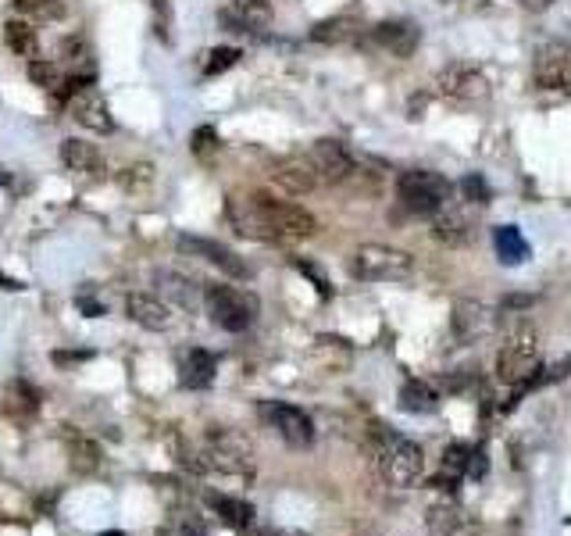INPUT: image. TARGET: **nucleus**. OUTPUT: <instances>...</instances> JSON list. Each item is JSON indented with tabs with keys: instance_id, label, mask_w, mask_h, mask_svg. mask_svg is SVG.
I'll use <instances>...</instances> for the list:
<instances>
[{
	"instance_id": "obj_46",
	"label": "nucleus",
	"mask_w": 571,
	"mask_h": 536,
	"mask_svg": "<svg viewBox=\"0 0 571 536\" xmlns=\"http://www.w3.org/2000/svg\"><path fill=\"white\" fill-rule=\"evenodd\" d=\"M100 536H125V533H118V529H111V533H100Z\"/></svg>"
},
{
	"instance_id": "obj_40",
	"label": "nucleus",
	"mask_w": 571,
	"mask_h": 536,
	"mask_svg": "<svg viewBox=\"0 0 571 536\" xmlns=\"http://www.w3.org/2000/svg\"><path fill=\"white\" fill-rule=\"evenodd\" d=\"M297 265H300V272H304V276H311V279H315V290H318V294H322V297H329V279H325L315 265H307V261H297Z\"/></svg>"
},
{
	"instance_id": "obj_16",
	"label": "nucleus",
	"mask_w": 571,
	"mask_h": 536,
	"mask_svg": "<svg viewBox=\"0 0 571 536\" xmlns=\"http://www.w3.org/2000/svg\"><path fill=\"white\" fill-rule=\"evenodd\" d=\"M125 311H129V319L136 326L150 329V333H168L172 329V308L158 294H140L136 290V294L125 297Z\"/></svg>"
},
{
	"instance_id": "obj_31",
	"label": "nucleus",
	"mask_w": 571,
	"mask_h": 536,
	"mask_svg": "<svg viewBox=\"0 0 571 536\" xmlns=\"http://www.w3.org/2000/svg\"><path fill=\"white\" fill-rule=\"evenodd\" d=\"M158 536H207V529H204V522H200L197 515H190V511H179V515H172V519L158 529Z\"/></svg>"
},
{
	"instance_id": "obj_6",
	"label": "nucleus",
	"mask_w": 571,
	"mask_h": 536,
	"mask_svg": "<svg viewBox=\"0 0 571 536\" xmlns=\"http://www.w3.org/2000/svg\"><path fill=\"white\" fill-rule=\"evenodd\" d=\"M204 308L225 333H243L257 319V301L240 286H204Z\"/></svg>"
},
{
	"instance_id": "obj_12",
	"label": "nucleus",
	"mask_w": 571,
	"mask_h": 536,
	"mask_svg": "<svg viewBox=\"0 0 571 536\" xmlns=\"http://www.w3.org/2000/svg\"><path fill=\"white\" fill-rule=\"evenodd\" d=\"M568 76H571V47L561 40H550L543 43L532 58V83L539 90H561L568 86Z\"/></svg>"
},
{
	"instance_id": "obj_26",
	"label": "nucleus",
	"mask_w": 571,
	"mask_h": 536,
	"mask_svg": "<svg viewBox=\"0 0 571 536\" xmlns=\"http://www.w3.org/2000/svg\"><path fill=\"white\" fill-rule=\"evenodd\" d=\"M4 43L25 61L36 58V51H40V36H36V29L29 26V22H22V18H11L8 26H4Z\"/></svg>"
},
{
	"instance_id": "obj_37",
	"label": "nucleus",
	"mask_w": 571,
	"mask_h": 536,
	"mask_svg": "<svg viewBox=\"0 0 571 536\" xmlns=\"http://www.w3.org/2000/svg\"><path fill=\"white\" fill-rule=\"evenodd\" d=\"M150 11H154V29H158V36L168 40V26H172V8H168V0H150Z\"/></svg>"
},
{
	"instance_id": "obj_19",
	"label": "nucleus",
	"mask_w": 571,
	"mask_h": 536,
	"mask_svg": "<svg viewBox=\"0 0 571 536\" xmlns=\"http://www.w3.org/2000/svg\"><path fill=\"white\" fill-rule=\"evenodd\" d=\"M432 236L447 247H461V243L472 240V218L457 208H443L432 215Z\"/></svg>"
},
{
	"instance_id": "obj_42",
	"label": "nucleus",
	"mask_w": 571,
	"mask_h": 536,
	"mask_svg": "<svg viewBox=\"0 0 571 536\" xmlns=\"http://www.w3.org/2000/svg\"><path fill=\"white\" fill-rule=\"evenodd\" d=\"M90 351H79V354H65V351H54V365H72V361H86Z\"/></svg>"
},
{
	"instance_id": "obj_30",
	"label": "nucleus",
	"mask_w": 571,
	"mask_h": 536,
	"mask_svg": "<svg viewBox=\"0 0 571 536\" xmlns=\"http://www.w3.org/2000/svg\"><path fill=\"white\" fill-rule=\"evenodd\" d=\"M158 283H161V290L172 294V301H179L183 308H193V304H197V286H193L190 279L175 276V272H161Z\"/></svg>"
},
{
	"instance_id": "obj_14",
	"label": "nucleus",
	"mask_w": 571,
	"mask_h": 536,
	"mask_svg": "<svg viewBox=\"0 0 571 536\" xmlns=\"http://www.w3.org/2000/svg\"><path fill=\"white\" fill-rule=\"evenodd\" d=\"M218 22L229 33H261L272 26V0H232L229 8L218 11Z\"/></svg>"
},
{
	"instance_id": "obj_13",
	"label": "nucleus",
	"mask_w": 571,
	"mask_h": 536,
	"mask_svg": "<svg viewBox=\"0 0 571 536\" xmlns=\"http://www.w3.org/2000/svg\"><path fill=\"white\" fill-rule=\"evenodd\" d=\"M372 47H379L389 58H411L422 43V29L414 26L411 18H389V22H379L372 29Z\"/></svg>"
},
{
	"instance_id": "obj_9",
	"label": "nucleus",
	"mask_w": 571,
	"mask_h": 536,
	"mask_svg": "<svg viewBox=\"0 0 571 536\" xmlns=\"http://www.w3.org/2000/svg\"><path fill=\"white\" fill-rule=\"evenodd\" d=\"M307 165L315 168L318 183H325V186L347 183V179L357 172L354 158H350V151L340 140H315L311 143V147H307Z\"/></svg>"
},
{
	"instance_id": "obj_7",
	"label": "nucleus",
	"mask_w": 571,
	"mask_h": 536,
	"mask_svg": "<svg viewBox=\"0 0 571 536\" xmlns=\"http://www.w3.org/2000/svg\"><path fill=\"white\" fill-rule=\"evenodd\" d=\"M257 201L265 208L268 229H272L275 240H311L318 233V218L307 208L293 201H275L268 193H257Z\"/></svg>"
},
{
	"instance_id": "obj_38",
	"label": "nucleus",
	"mask_w": 571,
	"mask_h": 536,
	"mask_svg": "<svg viewBox=\"0 0 571 536\" xmlns=\"http://www.w3.org/2000/svg\"><path fill=\"white\" fill-rule=\"evenodd\" d=\"M86 58H90V47H86L83 36H72V40H65V61H72L75 68H83Z\"/></svg>"
},
{
	"instance_id": "obj_8",
	"label": "nucleus",
	"mask_w": 571,
	"mask_h": 536,
	"mask_svg": "<svg viewBox=\"0 0 571 536\" xmlns=\"http://www.w3.org/2000/svg\"><path fill=\"white\" fill-rule=\"evenodd\" d=\"M432 86H436L439 97H447L450 104H482L489 97L486 72L475 68V65H464V61L443 68Z\"/></svg>"
},
{
	"instance_id": "obj_33",
	"label": "nucleus",
	"mask_w": 571,
	"mask_h": 536,
	"mask_svg": "<svg viewBox=\"0 0 571 536\" xmlns=\"http://www.w3.org/2000/svg\"><path fill=\"white\" fill-rule=\"evenodd\" d=\"M236 61H240V51L236 47H215V51L207 54L204 61V76H222V72H229V68H236Z\"/></svg>"
},
{
	"instance_id": "obj_41",
	"label": "nucleus",
	"mask_w": 571,
	"mask_h": 536,
	"mask_svg": "<svg viewBox=\"0 0 571 536\" xmlns=\"http://www.w3.org/2000/svg\"><path fill=\"white\" fill-rule=\"evenodd\" d=\"M75 304H79V311H83V315H90V319L104 315V304H97V301H93V297H86V294L75 297Z\"/></svg>"
},
{
	"instance_id": "obj_11",
	"label": "nucleus",
	"mask_w": 571,
	"mask_h": 536,
	"mask_svg": "<svg viewBox=\"0 0 571 536\" xmlns=\"http://www.w3.org/2000/svg\"><path fill=\"white\" fill-rule=\"evenodd\" d=\"M261 419L275 429L290 447H311L315 444V422L307 419L304 411L282 401H265L261 404Z\"/></svg>"
},
{
	"instance_id": "obj_23",
	"label": "nucleus",
	"mask_w": 571,
	"mask_h": 536,
	"mask_svg": "<svg viewBox=\"0 0 571 536\" xmlns=\"http://www.w3.org/2000/svg\"><path fill=\"white\" fill-rule=\"evenodd\" d=\"M275 183L282 186L286 193H311L318 186V176L315 168L304 161H282L279 168H275Z\"/></svg>"
},
{
	"instance_id": "obj_1",
	"label": "nucleus",
	"mask_w": 571,
	"mask_h": 536,
	"mask_svg": "<svg viewBox=\"0 0 571 536\" xmlns=\"http://www.w3.org/2000/svg\"><path fill=\"white\" fill-rule=\"evenodd\" d=\"M375 458H379V472L389 486L407 490V486H418L425 476V454L422 447L400 436L397 429L379 426L375 429Z\"/></svg>"
},
{
	"instance_id": "obj_20",
	"label": "nucleus",
	"mask_w": 571,
	"mask_h": 536,
	"mask_svg": "<svg viewBox=\"0 0 571 536\" xmlns=\"http://www.w3.org/2000/svg\"><path fill=\"white\" fill-rule=\"evenodd\" d=\"M36 411H40L36 390L29 383H22V379H15V383L8 386V397H4V415L15 419L18 426H25V422L36 419Z\"/></svg>"
},
{
	"instance_id": "obj_22",
	"label": "nucleus",
	"mask_w": 571,
	"mask_h": 536,
	"mask_svg": "<svg viewBox=\"0 0 571 536\" xmlns=\"http://www.w3.org/2000/svg\"><path fill=\"white\" fill-rule=\"evenodd\" d=\"M493 247H497V258L504 261V265H525V261L532 258V247L514 226L493 229Z\"/></svg>"
},
{
	"instance_id": "obj_43",
	"label": "nucleus",
	"mask_w": 571,
	"mask_h": 536,
	"mask_svg": "<svg viewBox=\"0 0 571 536\" xmlns=\"http://www.w3.org/2000/svg\"><path fill=\"white\" fill-rule=\"evenodd\" d=\"M550 4H554V0H522V8L529 11V15H543Z\"/></svg>"
},
{
	"instance_id": "obj_27",
	"label": "nucleus",
	"mask_w": 571,
	"mask_h": 536,
	"mask_svg": "<svg viewBox=\"0 0 571 536\" xmlns=\"http://www.w3.org/2000/svg\"><path fill=\"white\" fill-rule=\"evenodd\" d=\"M350 36H354V22H350V18H343V15L325 18V22H315V29H311V40H315V43H325V47L347 43Z\"/></svg>"
},
{
	"instance_id": "obj_34",
	"label": "nucleus",
	"mask_w": 571,
	"mask_h": 536,
	"mask_svg": "<svg viewBox=\"0 0 571 536\" xmlns=\"http://www.w3.org/2000/svg\"><path fill=\"white\" fill-rule=\"evenodd\" d=\"M461 193H464V201L475 204V208H482V204L489 201V183L482 172H468V176L461 179Z\"/></svg>"
},
{
	"instance_id": "obj_44",
	"label": "nucleus",
	"mask_w": 571,
	"mask_h": 536,
	"mask_svg": "<svg viewBox=\"0 0 571 536\" xmlns=\"http://www.w3.org/2000/svg\"><path fill=\"white\" fill-rule=\"evenodd\" d=\"M0 290H18V283L11 276H4V272H0Z\"/></svg>"
},
{
	"instance_id": "obj_17",
	"label": "nucleus",
	"mask_w": 571,
	"mask_h": 536,
	"mask_svg": "<svg viewBox=\"0 0 571 536\" xmlns=\"http://www.w3.org/2000/svg\"><path fill=\"white\" fill-rule=\"evenodd\" d=\"M72 118L79 122L83 129H90V133H111L115 129V122H111V111H108V101L100 97V90H86L79 93L72 101Z\"/></svg>"
},
{
	"instance_id": "obj_5",
	"label": "nucleus",
	"mask_w": 571,
	"mask_h": 536,
	"mask_svg": "<svg viewBox=\"0 0 571 536\" xmlns=\"http://www.w3.org/2000/svg\"><path fill=\"white\" fill-rule=\"evenodd\" d=\"M397 197L411 215H436L450 204V179L429 168H407L397 179Z\"/></svg>"
},
{
	"instance_id": "obj_47",
	"label": "nucleus",
	"mask_w": 571,
	"mask_h": 536,
	"mask_svg": "<svg viewBox=\"0 0 571 536\" xmlns=\"http://www.w3.org/2000/svg\"><path fill=\"white\" fill-rule=\"evenodd\" d=\"M0 183H4V172H0Z\"/></svg>"
},
{
	"instance_id": "obj_35",
	"label": "nucleus",
	"mask_w": 571,
	"mask_h": 536,
	"mask_svg": "<svg viewBox=\"0 0 571 536\" xmlns=\"http://www.w3.org/2000/svg\"><path fill=\"white\" fill-rule=\"evenodd\" d=\"M472 447H464V444H454L447 447V461H443V469L454 472V476H468V465H472Z\"/></svg>"
},
{
	"instance_id": "obj_4",
	"label": "nucleus",
	"mask_w": 571,
	"mask_h": 536,
	"mask_svg": "<svg viewBox=\"0 0 571 536\" xmlns=\"http://www.w3.org/2000/svg\"><path fill=\"white\" fill-rule=\"evenodd\" d=\"M539 369H543V354H539L536 336L529 329H518V333L507 336V344L497 351V376L507 386H529L539 383Z\"/></svg>"
},
{
	"instance_id": "obj_28",
	"label": "nucleus",
	"mask_w": 571,
	"mask_h": 536,
	"mask_svg": "<svg viewBox=\"0 0 571 536\" xmlns=\"http://www.w3.org/2000/svg\"><path fill=\"white\" fill-rule=\"evenodd\" d=\"M25 72H29V79H33L40 90L54 93L61 90V83H65V76H61L58 61H47V58H29L25 61Z\"/></svg>"
},
{
	"instance_id": "obj_21",
	"label": "nucleus",
	"mask_w": 571,
	"mask_h": 536,
	"mask_svg": "<svg viewBox=\"0 0 571 536\" xmlns=\"http://www.w3.org/2000/svg\"><path fill=\"white\" fill-rule=\"evenodd\" d=\"M61 161H65L72 172H79V176H97L100 168H104L100 151L86 140H65V147H61Z\"/></svg>"
},
{
	"instance_id": "obj_3",
	"label": "nucleus",
	"mask_w": 571,
	"mask_h": 536,
	"mask_svg": "<svg viewBox=\"0 0 571 536\" xmlns=\"http://www.w3.org/2000/svg\"><path fill=\"white\" fill-rule=\"evenodd\" d=\"M414 272V258L389 243H361L350 254V276L365 283H400Z\"/></svg>"
},
{
	"instance_id": "obj_29",
	"label": "nucleus",
	"mask_w": 571,
	"mask_h": 536,
	"mask_svg": "<svg viewBox=\"0 0 571 536\" xmlns=\"http://www.w3.org/2000/svg\"><path fill=\"white\" fill-rule=\"evenodd\" d=\"M72 469L79 476H90V472L100 469V447L93 440H83V436H72Z\"/></svg>"
},
{
	"instance_id": "obj_15",
	"label": "nucleus",
	"mask_w": 571,
	"mask_h": 536,
	"mask_svg": "<svg viewBox=\"0 0 571 536\" xmlns=\"http://www.w3.org/2000/svg\"><path fill=\"white\" fill-rule=\"evenodd\" d=\"M450 326H454L457 340H464V344H475V340H482V336L493 333V326H497V311L486 308L482 301H472V297H468V301L454 304Z\"/></svg>"
},
{
	"instance_id": "obj_39",
	"label": "nucleus",
	"mask_w": 571,
	"mask_h": 536,
	"mask_svg": "<svg viewBox=\"0 0 571 536\" xmlns=\"http://www.w3.org/2000/svg\"><path fill=\"white\" fill-rule=\"evenodd\" d=\"M207 151H215V129H197L193 133V154H207Z\"/></svg>"
},
{
	"instance_id": "obj_32",
	"label": "nucleus",
	"mask_w": 571,
	"mask_h": 536,
	"mask_svg": "<svg viewBox=\"0 0 571 536\" xmlns=\"http://www.w3.org/2000/svg\"><path fill=\"white\" fill-rule=\"evenodd\" d=\"M18 11L29 18H43V22H54V18L65 15V0H15Z\"/></svg>"
},
{
	"instance_id": "obj_36",
	"label": "nucleus",
	"mask_w": 571,
	"mask_h": 536,
	"mask_svg": "<svg viewBox=\"0 0 571 536\" xmlns=\"http://www.w3.org/2000/svg\"><path fill=\"white\" fill-rule=\"evenodd\" d=\"M429 526L436 529V533H450V529L457 526V508H450V504H432Z\"/></svg>"
},
{
	"instance_id": "obj_10",
	"label": "nucleus",
	"mask_w": 571,
	"mask_h": 536,
	"mask_svg": "<svg viewBox=\"0 0 571 536\" xmlns=\"http://www.w3.org/2000/svg\"><path fill=\"white\" fill-rule=\"evenodd\" d=\"M175 247L183 254H193V258H204V261H211L215 268H222L225 276H232V279H240V283H247L254 272H250V265L240 258L236 251H229L225 243H218V240H207V236H193V233H183L179 240H175Z\"/></svg>"
},
{
	"instance_id": "obj_25",
	"label": "nucleus",
	"mask_w": 571,
	"mask_h": 536,
	"mask_svg": "<svg viewBox=\"0 0 571 536\" xmlns=\"http://www.w3.org/2000/svg\"><path fill=\"white\" fill-rule=\"evenodd\" d=\"M436 404H439L436 390L429 383H422V379H407L400 386V408L411 411V415H429V411H436Z\"/></svg>"
},
{
	"instance_id": "obj_18",
	"label": "nucleus",
	"mask_w": 571,
	"mask_h": 536,
	"mask_svg": "<svg viewBox=\"0 0 571 536\" xmlns=\"http://www.w3.org/2000/svg\"><path fill=\"white\" fill-rule=\"evenodd\" d=\"M179 383L186 390H204L215 383V354L200 351V347L179 351Z\"/></svg>"
},
{
	"instance_id": "obj_24",
	"label": "nucleus",
	"mask_w": 571,
	"mask_h": 536,
	"mask_svg": "<svg viewBox=\"0 0 571 536\" xmlns=\"http://www.w3.org/2000/svg\"><path fill=\"white\" fill-rule=\"evenodd\" d=\"M207 504L215 511L218 519L232 529H250L254 526V508L247 501H236V497H225V494H207Z\"/></svg>"
},
{
	"instance_id": "obj_45",
	"label": "nucleus",
	"mask_w": 571,
	"mask_h": 536,
	"mask_svg": "<svg viewBox=\"0 0 571 536\" xmlns=\"http://www.w3.org/2000/svg\"><path fill=\"white\" fill-rule=\"evenodd\" d=\"M354 536H382V533H379V529H372V526H357Z\"/></svg>"
},
{
	"instance_id": "obj_2",
	"label": "nucleus",
	"mask_w": 571,
	"mask_h": 536,
	"mask_svg": "<svg viewBox=\"0 0 571 536\" xmlns=\"http://www.w3.org/2000/svg\"><path fill=\"white\" fill-rule=\"evenodd\" d=\"M197 469L250 476V472H254V447H250L247 436H240L236 429H211V433L204 436V447H200Z\"/></svg>"
}]
</instances>
